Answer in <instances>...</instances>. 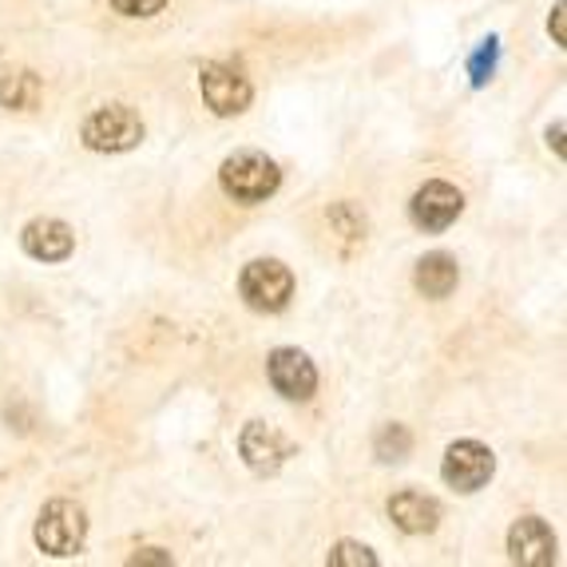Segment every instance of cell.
<instances>
[{"instance_id":"4","label":"cell","mask_w":567,"mask_h":567,"mask_svg":"<svg viewBox=\"0 0 567 567\" xmlns=\"http://www.w3.org/2000/svg\"><path fill=\"white\" fill-rule=\"evenodd\" d=\"M80 135H84V147H92V152H107V155L132 152V147L143 143V120L132 107L112 104L87 115Z\"/></svg>"},{"instance_id":"3","label":"cell","mask_w":567,"mask_h":567,"mask_svg":"<svg viewBox=\"0 0 567 567\" xmlns=\"http://www.w3.org/2000/svg\"><path fill=\"white\" fill-rule=\"evenodd\" d=\"M238 293L243 302L258 313H282L293 298V275L290 266L278 258H255L238 278Z\"/></svg>"},{"instance_id":"2","label":"cell","mask_w":567,"mask_h":567,"mask_svg":"<svg viewBox=\"0 0 567 567\" xmlns=\"http://www.w3.org/2000/svg\"><path fill=\"white\" fill-rule=\"evenodd\" d=\"M87 536V516L80 504L72 501H48L37 516V548L44 556L68 559L84 548Z\"/></svg>"},{"instance_id":"7","label":"cell","mask_w":567,"mask_h":567,"mask_svg":"<svg viewBox=\"0 0 567 567\" xmlns=\"http://www.w3.org/2000/svg\"><path fill=\"white\" fill-rule=\"evenodd\" d=\"M461 210H464V195L445 179L425 183V187L413 195V203H409V215H413V223L421 230H429V235L453 227L456 218H461Z\"/></svg>"},{"instance_id":"17","label":"cell","mask_w":567,"mask_h":567,"mask_svg":"<svg viewBox=\"0 0 567 567\" xmlns=\"http://www.w3.org/2000/svg\"><path fill=\"white\" fill-rule=\"evenodd\" d=\"M112 9L120 17H155L167 9V0H112Z\"/></svg>"},{"instance_id":"1","label":"cell","mask_w":567,"mask_h":567,"mask_svg":"<svg viewBox=\"0 0 567 567\" xmlns=\"http://www.w3.org/2000/svg\"><path fill=\"white\" fill-rule=\"evenodd\" d=\"M218 183H223V190H227L235 203L255 207V203H266L278 187H282V171H278V163L270 159V155L246 147V152H235L227 163H223Z\"/></svg>"},{"instance_id":"13","label":"cell","mask_w":567,"mask_h":567,"mask_svg":"<svg viewBox=\"0 0 567 567\" xmlns=\"http://www.w3.org/2000/svg\"><path fill=\"white\" fill-rule=\"evenodd\" d=\"M416 290L425 293V298H449L461 282V270L449 255H429L416 262V275H413Z\"/></svg>"},{"instance_id":"16","label":"cell","mask_w":567,"mask_h":567,"mask_svg":"<svg viewBox=\"0 0 567 567\" xmlns=\"http://www.w3.org/2000/svg\"><path fill=\"white\" fill-rule=\"evenodd\" d=\"M330 564L333 567H378V556H373L365 544L346 539V544H338V548L330 551Z\"/></svg>"},{"instance_id":"18","label":"cell","mask_w":567,"mask_h":567,"mask_svg":"<svg viewBox=\"0 0 567 567\" xmlns=\"http://www.w3.org/2000/svg\"><path fill=\"white\" fill-rule=\"evenodd\" d=\"M132 564H171V556H167V551H159V548H143V551H135V556H132Z\"/></svg>"},{"instance_id":"8","label":"cell","mask_w":567,"mask_h":567,"mask_svg":"<svg viewBox=\"0 0 567 567\" xmlns=\"http://www.w3.org/2000/svg\"><path fill=\"white\" fill-rule=\"evenodd\" d=\"M266 373H270V385H275L286 401H310L313 389H318V369H313V361L306 358L302 350H290V346L270 353Z\"/></svg>"},{"instance_id":"14","label":"cell","mask_w":567,"mask_h":567,"mask_svg":"<svg viewBox=\"0 0 567 567\" xmlns=\"http://www.w3.org/2000/svg\"><path fill=\"white\" fill-rule=\"evenodd\" d=\"M40 80L24 68H4L0 72V104L4 107H17V112H29V107L40 104Z\"/></svg>"},{"instance_id":"6","label":"cell","mask_w":567,"mask_h":567,"mask_svg":"<svg viewBox=\"0 0 567 567\" xmlns=\"http://www.w3.org/2000/svg\"><path fill=\"white\" fill-rule=\"evenodd\" d=\"M492 473H496V456L481 441H456V445H449L445 464H441V476L456 492H481L492 481Z\"/></svg>"},{"instance_id":"19","label":"cell","mask_w":567,"mask_h":567,"mask_svg":"<svg viewBox=\"0 0 567 567\" xmlns=\"http://www.w3.org/2000/svg\"><path fill=\"white\" fill-rule=\"evenodd\" d=\"M564 12H567V4L559 0L556 4V44H567V32H564Z\"/></svg>"},{"instance_id":"11","label":"cell","mask_w":567,"mask_h":567,"mask_svg":"<svg viewBox=\"0 0 567 567\" xmlns=\"http://www.w3.org/2000/svg\"><path fill=\"white\" fill-rule=\"evenodd\" d=\"M20 246L37 262H64L76 250V235L60 218H32L29 227L20 230Z\"/></svg>"},{"instance_id":"9","label":"cell","mask_w":567,"mask_h":567,"mask_svg":"<svg viewBox=\"0 0 567 567\" xmlns=\"http://www.w3.org/2000/svg\"><path fill=\"white\" fill-rule=\"evenodd\" d=\"M238 453H243V461L250 464L255 473L270 476L282 468L286 456L293 453V445L278 433V429L262 425V421H250V425L243 429V436H238Z\"/></svg>"},{"instance_id":"15","label":"cell","mask_w":567,"mask_h":567,"mask_svg":"<svg viewBox=\"0 0 567 567\" xmlns=\"http://www.w3.org/2000/svg\"><path fill=\"white\" fill-rule=\"evenodd\" d=\"M409 433L401 425H389V429H381V436H378V456L381 461H405L409 456Z\"/></svg>"},{"instance_id":"12","label":"cell","mask_w":567,"mask_h":567,"mask_svg":"<svg viewBox=\"0 0 567 567\" xmlns=\"http://www.w3.org/2000/svg\"><path fill=\"white\" fill-rule=\"evenodd\" d=\"M389 520L398 524L401 532H409V536H425V532H433L441 524V504L433 496H425V492L405 488L389 501Z\"/></svg>"},{"instance_id":"10","label":"cell","mask_w":567,"mask_h":567,"mask_svg":"<svg viewBox=\"0 0 567 567\" xmlns=\"http://www.w3.org/2000/svg\"><path fill=\"white\" fill-rule=\"evenodd\" d=\"M508 556L512 564L524 567H548L556 564V536L539 516H524V520L512 524L508 532Z\"/></svg>"},{"instance_id":"5","label":"cell","mask_w":567,"mask_h":567,"mask_svg":"<svg viewBox=\"0 0 567 567\" xmlns=\"http://www.w3.org/2000/svg\"><path fill=\"white\" fill-rule=\"evenodd\" d=\"M199 87H203V100H207V107L215 115H243L246 107H250V100H255L250 80H246L235 64H218V60L203 64Z\"/></svg>"}]
</instances>
